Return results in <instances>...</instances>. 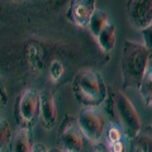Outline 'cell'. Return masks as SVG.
Returning <instances> with one entry per match:
<instances>
[{
    "label": "cell",
    "mask_w": 152,
    "mask_h": 152,
    "mask_svg": "<svg viewBox=\"0 0 152 152\" xmlns=\"http://www.w3.org/2000/svg\"><path fill=\"white\" fill-rule=\"evenodd\" d=\"M105 102L110 123L119 127L127 138H136L141 132V119L132 102L122 91L113 88H108Z\"/></svg>",
    "instance_id": "6da1fadb"
},
{
    "label": "cell",
    "mask_w": 152,
    "mask_h": 152,
    "mask_svg": "<svg viewBox=\"0 0 152 152\" xmlns=\"http://www.w3.org/2000/svg\"><path fill=\"white\" fill-rule=\"evenodd\" d=\"M152 53L145 45L126 41L122 53L123 85L131 89H140L143 77L150 67Z\"/></svg>",
    "instance_id": "7a4b0ae2"
},
{
    "label": "cell",
    "mask_w": 152,
    "mask_h": 152,
    "mask_svg": "<svg viewBox=\"0 0 152 152\" xmlns=\"http://www.w3.org/2000/svg\"><path fill=\"white\" fill-rule=\"evenodd\" d=\"M72 93L83 107L96 108L105 102L108 86L102 74L94 69H83L72 80Z\"/></svg>",
    "instance_id": "3957f363"
},
{
    "label": "cell",
    "mask_w": 152,
    "mask_h": 152,
    "mask_svg": "<svg viewBox=\"0 0 152 152\" xmlns=\"http://www.w3.org/2000/svg\"><path fill=\"white\" fill-rule=\"evenodd\" d=\"M66 0H0V18H46L60 10Z\"/></svg>",
    "instance_id": "277c9868"
},
{
    "label": "cell",
    "mask_w": 152,
    "mask_h": 152,
    "mask_svg": "<svg viewBox=\"0 0 152 152\" xmlns=\"http://www.w3.org/2000/svg\"><path fill=\"white\" fill-rule=\"evenodd\" d=\"M41 93L29 88L22 91L14 107V118L18 127L32 129L39 119Z\"/></svg>",
    "instance_id": "5b68a950"
},
{
    "label": "cell",
    "mask_w": 152,
    "mask_h": 152,
    "mask_svg": "<svg viewBox=\"0 0 152 152\" xmlns=\"http://www.w3.org/2000/svg\"><path fill=\"white\" fill-rule=\"evenodd\" d=\"M84 138L79 127L77 118L66 114L58 129L57 146L61 152H81L84 148Z\"/></svg>",
    "instance_id": "8992f818"
},
{
    "label": "cell",
    "mask_w": 152,
    "mask_h": 152,
    "mask_svg": "<svg viewBox=\"0 0 152 152\" xmlns=\"http://www.w3.org/2000/svg\"><path fill=\"white\" fill-rule=\"evenodd\" d=\"M76 118L83 134L89 141H91L93 143L100 142L105 129V119L98 108L84 107Z\"/></svg>",
    "instance_id": "52a82bcc"
},
{
    "label": "cell",
    "mask_w": 152,
    "mask_h": 152,
    "mask_svg": "<svg viewBox=\"0 0 152 152\" xmlns=\"http://www.w3.org/2000/svg\"><path fill=\"white\" fill-rule=\"evenodd\" d=\"M126 10L133 28L142 31L152 24V0H127Z\"/></svg>",
    "instance_id": "ba28073f"
},
{
    "label": "cell",
    "mask_w": 152,
    "mask_h": 152,
    "mask_svg": "<svg viewBox=\"0 0 152 152\" xmlns=\"http://www.w3.org/2000/svg\"><path fill=\"white\" fill-rule=\"evenodd\" d=\"M96 10V0H70L66 12L67 20L79 28L88 27L90 18Z\"/></svg>",
    "instance_id": "9c48e42d"
},
{
    "label": "cell",
    "mask_w": 152,
    "mask_h": 152,
    "mask_svg": "<svg viewBox=\"0 0 152 152\" xmlns=\"http://www.w3.org/2000/svg\"><path fill=\"white\" fill-rule=\"evenodd\" d=\"M57 121V108L53 99V94L50 90H43L41 93V107H39V122L42 127L51 131Z\"/></svg>",
    "instance_id": "30bf717a"
},
{
    "label": "cell",
    "mask_w": 152,
    "mask_h": 152,
    "mask_svg": "<svg viewBox=\"0 0 152 152\" xmlns=\"http://www.w3.org/2000/svg\"><path fill=\"white\" fill-rule=\"evenodd\" d=\"M9 146H10V152H33L34 143H33L32 129L19 127L12 136Z\"/></svg>",
    "instance_id": "8fae6325"
},
{
    "label": "cell",
    "mask_w": 152,
    "mask_h": 152,
    "mask_svg": "<svg viewBox=\"0 0 152 152\" xmlns=\"http://www.w3.org/2000/svg\"><path fill=\"white\" fill-rule=\"evenodd\" d=\"M117 27L113 23L109 24L104 28V29L99 33V36L96 37L98 39V45L102 48L104 53H109L110 51H113L114 46L117 42Z\"/></svg>",
    "instance_id": "7c38bea8"
},
{
    "label": "cell",
    "mask_w": 152,
    "mask_h": 152,
    "mask_svg": "<svg viewBox=\"0 0 152 152\" xmlns=\"http://www.w3.org/2000/svg\"><path fill=\"white\" fill-rule=\"evenodd\" d=\"M109 23H110V22H109L108 14L104 10H99V9H96L95 13L93 14V17L90 18L88 28H89L90 33H91V34L96 38L99 36V33H100L104 28L109 24Z\"/></svg>",
    "instance_id": "4fadbf2b"
},
{
    "label": "cell",
    "mask_w": 152,
    "mask_h": 152,
    "mask_svg": "<svg viewBox=\"0 0 152 152\" xmlns=\"http://www.w3.org/2000/svg\"><path fill=\"white\" fill-rule=\"evenodd\" d=\"M140 94L147 107L152 108V66H150L148 70L143 77L141 86H140Z\"/></svg>",
    "instance_id": "5bb4252c"
},
{
    "label": "cell",
    "mask_w": 152,
    "mask_h": 152,
    "mask_svg": "<svg viewBox=\"0 0 152 152\" xmlns=\"http://www.w3.org/2000/svg\"><path fill=\"white\" fill-rule=\"evenodd\" d=\"M12 129L10 124L7 119L0 118V151H1L7 145L10 143L12 140Z\"/></svg>",
    "instance_id": "9a60e30c"
},
{
    "label": "cell",
    "mask_w": 152,
    "mask_h": 152,
    "mask_svg": "<svg viewBox=\"0 0 152 152\" xmlns=\"http://www.w3.org/2000/svg\"><path fill=\"white\" fill-rule=\"evenodd\" d=\"M123 132L119 127L114 123H110L107 129V136H108V141L109 143H115V142H119L122 138Z\"/></svg>",
    "instance_id": "2e32d148"
},
{
    "label": "cell",
    "mask_w": 152,
    "mask_h": 152,
    "mask_svg": "<svg viewBox=\"0 0 152 152\" xmlns=\"http://www.w3.org/2000/svg\"><path fill=\"white\" fill-rule=\"evenodd\" d=\"M136 140L140 142V145L143 147L145 152H152V136L148 134H138Z\"/></svg>",
    "instance_id": "e0dca14e"
},
{
    "label": "cell",
    "mask_w": 152,
    "mask_h": 152,
    "mask_svg": "<svg viewBox=\"0 0 152 152\" xmlns=\"http://www.w3.org/2000/svg\"><path fill=\"white\" fill-rule=\"evenodd\" d=\"M141 32H142V37H143V42H145L143 45L147 47V50L152 53V24L143 28Z\"/></svg>",
    "instance_id": "ac0fdd59"
},
{
    "label": "cell",
    "mask_w": 152,
    "mask_h": 152,
    "mask_svg": "<svg viewBox=\"0 0 152 152\" xmlns=\"http://www.w3.org/2000/svg\"><path fill=\"white\" fill-rule=\"evenodd\" d=\"M7 103H8V91L5 86H4L3 81L0 80V109L5 107Z\"/></svg>",
    "instance_id": "d6986e66"
},
{
    "label": "cell",
    "mask_w": 152,
    "mask_h": 152,
    "mask_svg": "<svg viewBox=\"0 0 152 152\" xmlns=\"http://www.w3.org/2000/svg\"><path fill=\"white\" fill-rule=\"evenodd\" d=\"M109 151L110 152H126V147L122 143V141L115 143H109Z\"/></svg>",
    "instance_id": "ffe728a7"
},
{
    "label": "cell",
    "mask_w": 152,
    "mask_h": 152,
    "mask_svg": "<svg viewBox=\"0 0 152 152\" xmlns=\"http://www.w3.org/2000/svg\"><path fill=\"white\" fill-rule=\"evenodd\" d=\"M90 152H110V151H109V147L105 143H103V142H96V143H94Z\"/></svg>",
    "instance_id": "44dd1931"
},
{
    "label": "cell",
    "mask_w": 152,
    "mask_h": 152,
    "mask_svg": "<svg viewBox=\"0 0 152 152\" xmlns=\"http://www.w3.org/2000/svg\"><path fill=\"white\" fill-rule=\"evenodd\" d=\"M33 152H48V150L46 148V146L43 143H36L34 148H33Z\"/></svg>",
    "instance_id": "7402d4cb"
},
{
    "label": "cell",
    "mask_w": 152,
    "mask_h": 152,
    "mask_svg": "<svg viewBox=\"0 0 152 152\" xmlns=\"http://www.w3.org/2000/svg\"><path fill=\"white\" fill-rule=\"evenodd\" d=\"M48 152H61L58 148H52V150H48Z\"/></svg>",
    "instance_id": "603a6c76"
},
{
    "label": "cell",
    "mask_w": 152,
    "mask_h": 152,
    "mask_svg": "<svg viewBox=\"0 0 152 152\" xmlns=\"http://www.w3.org/2000/svg\"><path fill=\"white\" fill-rule=\"evenodd\" d=\"M148 129H150V132H151V133H152V124H151V126H150V128H148Z\"/></svg>",
    "instance_id": "cb8c5ba5"
}]
</instances>
